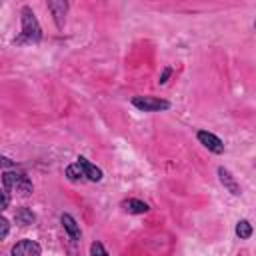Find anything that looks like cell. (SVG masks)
Masks as SVG:
<instances>
[{"instance_id": "30bf717a", "label": "cell", "mask_w": 256, "mask_h": 256, "mask_svg": "<svg viewBox=\"0 0 256 256\" xmlns=\"http://www.w3.org/2000/svg\"><path fill=\"white\" fill-rule=\"evenodd\" d=\"M122 210L128 212V214H146L150 210V206L138 198H128V200H122Z\"/></svg>"}, {"instance_id": "2e32d148", "label": "cell", "mask_w": 256, "mask_h": 256, "mask_svg": "<svg viewBox=\"0 0 256 256\" xmlns=\"http://www.w3.org/2000/svg\"><path fill=\"white\" fill-rule=\"evenodd\" d=\"M170 74H172V68H170V66H166V68L162 70L160 78H158V84H166V80L170 78Z\"/></svg>"}, {"instance_id": "e0dca14e", "label": "cell", "mask_w": 256, "mask_h": 256, "mask_svg": "<svg viewBox=\"0 0 256 256\" xmlns=\"http://www.w3.org/2000/svg\"><path fill=\"white\" fill-rule=\"evenodd\" d=\"M0 226H2V234H0V238L4 240V238L8 236V230H10V224H8V220H6L4 216L0 218Z\"/></svg>"}, {"instance_id": "3957f363", "label": "cell", "mask_w": 256, "mask_h": 256, "mask_svg": "<svg viewBox=\"0 0 256 256\" xmlns=\"http://www.w3.org/2000/svg\"><path fill=\"white\" fill-rule=\"evenodd\" d=\"M132 106H136L142 112H162L170 108V102L164 98H156V96H134Z\"/></svg>"}, {"instance_id": "7a4b0ae2", "label": "cell", "mask_w": 256, "mask_h": 256, "mask_svg": "<svg viewBox=\"0 0 256 256\" xmlns=\"http://www.w3.org/2000/svg\"><path fill=\"white\" fill-rule=\"evenodd\" d=\"M2 184L4 186H8L10 190H16V192H20L22 196H30L32 194V190H34V186H32V182H30V178L24 174V172H10V170H4L2 172Z\"/></svg>"}, {"instance_id": "8fae6325", "label": "cell", "mask_w": 256, "mask_h": 256, "mask_svg": "<svg viewBox=\"0 0 256 256\" xmlns=\"http://www.w3.org/2000/svg\"><path fill=\"white\" fill-rule=\"evenodd\" d=\"M14 220H16V224H20V226H32V224L36 222V214H34L30 208H18L16 214H14Z\"/></svg>"}, {"instance_id": "9c48e42d", "label": "cell", "mask_w": 256, "mask_h": 256, "mask_svg": "<svg viewBox=\"0 0 256 256\" xmlns=\"http://www.w3.org/2000/svg\"><path fill=\"white\" fill-rule=\"evenodd\" d=\"M48 10L52 12L56 26L64 28V16H66V10H68V2H64V0H50L48 2Z\"/></svg>"}, {"instance_id": "52a82bcc", "label": "cell", "mask_w": 256, "mask_h": 256, "mask_svg": "<svg viewBox=\"0 0 256 256\" xmlns=\"http://www.w3.org/2000/svg\"><path fill=\"white\" fill-rule=\"evenodd\" d=\"M60 222H62V226H64V230H66V234H68V238H70L74 244H78L80 238H82V232H80V226H78V222L74 220V216H72V214H62V216H60Z\"/></svg>"}, {"instance_id": "ac0fdd59", "label": "cell", "mask_w": 256, "mask_h": 256, "mask_svg": "<svg viewBox=\"0 0 256 256\" xmlns=\"http://www.w3.org/2000/svg\"><path fill=\"white\" fill-rule=\"evenodd\" d=\"M254 30H256V20H254Z\"/></svg>"}, {"instance_id": "277c9868", "label": "cell", "mask_w": 256, "mask_h": 256, "mask_svg": "<svg viewBox=\"0 0 256 256\" xmlns=\"http://www.w3.org/2000/svg\"><path fill=\"white\" fill-rule=\"evenodd\" d=\"M196 138H198V142L204 146V148H208L210 152H214V154H224V142L216 136V134H212V132H208V130H198L196 132Z\"/></svg>"}, {"instance_id": "ba28073f", "label": "cell", "mask_w": 256, "mask_h": 256, "mask_svg": "<svg viewBox=\"0 0 256 256\" xmlns=\"http://www.w3.org/2000/svg\"><path fill=\"white\" fill-rule=\"evenodd\" d=\"M78 160V164H80V168H82V172H84V176H86V180H90V182H100L102 180V170L96 166V164H92L88 158H84V156H78L76 158Z\"/></svg>"}, {"instance_id": "4fadbf2b", "label": "cell", "mask_w": 256, "mask_h": 256, "mask_svg": "<svg viewBox=\"0 0 256 256\" xmlns=\"http://www.w3.org/2000/svg\"><path fill=\"white\" fill-rule=\"evenodd\" d=\"M236 236L240 238V240H248L250 236H252V232H254V228H252V224L246 220V218H242V220H238L236 222Z\"/></svg>"}, {"instance_id": "5bb4252c", "label": "cell", "mask_w": 256, "mask_h": 256, "mask_svg": "<svg viewBox=\"0 0 256 256\" xmlns=\"http://www.w3.org/2000/svg\"><path fill=\"white\" fill-rule=\"evenodd\" d=\"M90 256H110V254L106 252V248H104V244L100 240H94L90 244Z\"/></svg>"}, {"instance_id": "9a60e30c", "label": "cell", "mask_w": 256, "mask_h": 256, "mask_svg": "<svg viewBox=\"0 0 256 256\" xmlns=\"http://www.w3.org/2000/svg\"><path fill=\"white\" fill-rule=\"evenodd\" d=\"M10 204V188L2 184V210H6Z\"/></svg>"}, {"instance_id": "8992f818", "label": "cell", "mask_w": 256, "mask_h": 256, "mask_svg": "<svg viewBox=\"0 0 256 256\" xmlns=\"http://www.w3.org/2000/svg\"><path fill=\"white\" fill-rule=\"evenodd\" d=\"M218 180H220V184L232 194V196H240L242 194V190H240V184L236 182V178L232 176V172L228 170V168H224V166H220L218 168Z\"/></svg>"}, {"instance_id": "5b68a950", "label": "cell", "mask_w": 256, "mask_h": 256, "mask_svg": "<svg viewBox=\"0 0 256 256\" xmlns=\"http://www.w3.org/2000/svg\"><path fill=\"white\" fill-rule=\"evenodd\" d=\"M40 254H42L40 244L30 238H24L12 246V256H40Z\"/></svg>"}, {"instance_id": "7c38bea8", "label": "cell", "mask_w": 256, "mask_h": 256, "mask_svg": "<svg viewBox=\"0 0 256 256\" xmlns=\"http://www.w3.org/2000/svg\"><path fill=\"white\" fill-rule=\"evenodd\" d=\"M64 176H66L70 182H84V180H86V176H84V172H82V168H80L78 162L68 164L66 170H64Z\"/></svg>"}, {"instance_id": "6da1fadb", "label": "cell", "mask_w": 256, "mask_h": 256, "mask_svg": "<svg viewBox=\"0 0 256 256\" xmlns=\"http://www.w3.org/2000/svg\"><path fill=\"white\" fill-rule=\"evenodd\" d=\"M20 24H22V32L14 40V44H38L42 40V26L30 6H22Z\"/></svg>"}]
</instances>
